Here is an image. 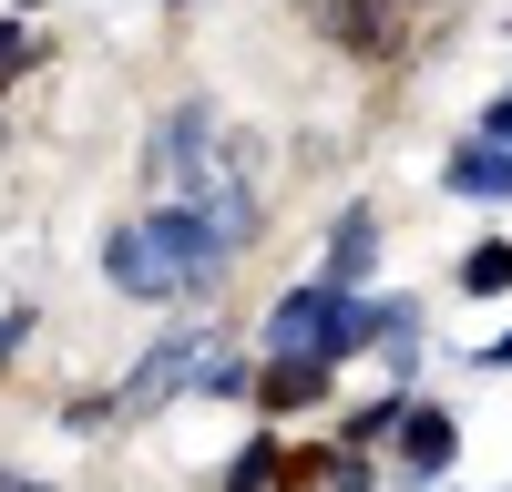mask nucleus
Returning <instances> with one entry per match:
<instances>
[{"instance_id":"obj_1","label":"nucleus","mask_w":512,"mask_h":492,"mask_svg":"<svg viewBox=\"0 0 512 492\" xmlns=\"http://www.w3.org/2000/svg\"><path fill=\"white\" fill-rule=\"evenodd\" d=\"M113 287H134V298H195V287H216V267H226V246H216V226L195 216V205H164L154 226H123L113 236Z\"/></svg>"},{"instance_id":"obj_2","label":"nucleus","mask_w":512,"mask_h":492,"mask_svg":"<svg viewBox=\"0 0 512 492\" xmlns=\"http://www.w3.org/2000/svg\"><path fill=\"white\" fill-rule=\"evenodd\" d=\"M205 134H216V103H175L154 123V175L164 185H205L216 164H205Z\"/></svg>"},{"instance_id":"obj_3","label":"nucleus","mask_w":512,"mask_h":492,"mask_svg":"<svg viewBox=\"0 0 512 492\" xmlns=\"http://www.w3.org/2000/svg\"><path fill=\"white\" fill-rule=\"evenodd\" d=\"M185 380H195V328H175V339H164V359H144L134 380H123V400H113V410H164Z\"/></svg>"},{"instance_id":"obj_4","label":"nucleus","mask_w":512,"mask_h":492,"mask_svg":"<svg viewBox=\"0 0 512 492\" xmlns=\"http://www.w3.org/2000/svg\"><path fill=\"white\" fill-rule=\"evenodd\" d=\"M369 257H379V216H369V205H349V216H338V236H328V277H318V287H338V298H349V287L369 277Z\"/></svg>"},{"instance_id":"obj_5","label":"nucleus","mask_w":512,"mask_h":492,"mask_svg":"<svg viewBox=\"0 0 512 492\" xmlns=\"http://www.w3.org/2000/svg\"><path fill=\"white\" fill-rule=\"evenodd\" d=\"M451 195H512V154L502 144H461L451 154Z\"/></svg>"},{"instance_id":"obj_6","label":"nucleus","mask_w":512,"mask_h":492,"mask_svg":"<svg viewBox=\"0 0 512 492\" xmlns=\"http://www.w3.org/2000/svg\"><path fill=\"white\" fill-rule=\"evenodd\" d=\"M400 462L410 472H441L451 462V421H441V410H400Z\"/></svg>"},{"instance_id":"obj_7","label":"nucleus","mask_w":512,"mask_h":492,"mask_svg":"<svg viewBox=\"0 0 512 492\" xmlns=\"http://www.w3.org/2000/svg\"><path fill=\"white\" fill-rule=\"evenodd\" d=\"M318 390H328V359H277V380H267V400H277V410L318 400Z\"/></svg>"},{"instance_id":"obj_8","label":"nucleus","mask_w":512,"mask_h":492,"mask_svg":"<svg viewBox=\"0 0 512 492\" xmlns=\"http://www.w3.org/2000/svg\"><path fill=\"white\" fill-rule=\"evenodd\" d=\"M461 287H472V298H492V287H512V246H482V257L461 267Z\"/></svg>"},{"instance_id":"obj_9","label":"nucleus","mask_w":512,"mask_h":492,"mask_svg":"<svg viewBox=\"0 0 512 492\" xmlns=\"http://www.w3.org/2000/svg\"><path fill=\"white\" fill-rule=\"evenodd\" d=\"M267 472H277V451H267V441H246V451H236V472H226V492H256Z\"/></svg>"},{"instance_id":"obj_10","label":"nucleus","mask_w":512,"mask_h":492,"mask_svg":"<svg viewBox=\"0 0 512 492\" xmlns=\"http://www.w3.org/2000/svg\"><path fill=\"white\" fill-rule=\"evenodd\" d=\"M482 144H502V154H512V103H492V123H482Z\"/></svg>"},{"instance_id":"obj_11","label":"nucleus","mask_w":512,"mask_h":492,"mask_svg":"<svg viewBox=\"0 0 512 492\" xmlns=\"http://www.w3.org/2000/svg\"><path fill=\"white\" fill-rule=\"evenodd\" d=\"M21 328H31L21 308H11V318H0V369H11V349H21Z\"/></svg>"},{"instance_id":"obj_12","label":"nucleus","mask_w":512,"mask_h":492,"mask_svg":"<svg viewBox=\"0 0 512 492\" xmlns=\"http://www.w3.org/2000/svg\"><path fill=\"white\" fill-rule=\"evenodd\" d=\"M0 72H21V31L11 21H0Z\"/></svg>"},{"instance_id":"obj_13","label":"nucleus","mask_w":512,"mask_h":492,"mask_svg":"<svg viewBox=\"0 0 512 492\" xmlns=\"http://www.w3.org/2000/svg\"><path fill=\"white\" fill-rule=\"evenodd\" d=\"M0 492H41V482H21V472H0Z\"/></svg>"},{"instance_id":"obj_14","label":"nucleus","mask_w":512,"mask_h":492,"mask_svg":"<svg viewBox=\"0 0 512 492\" xmlns=\"http://www.w3.org/2000/svg\"><path fill=\"white\" fill-rule=\"evenodd\" d=\"M492 359H502V369H512V328H502V339H492Z\"/></svg>"}]
</instances>
